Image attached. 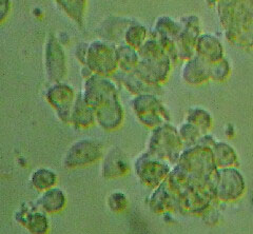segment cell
Here are the masks:
<instances>
[{
    "instance_id": "cell-2",
    "label": "cell",
    "mask_w": 253,
    "mask_h": 234,
    "mask_svg": "<svg viewBox=\"0 0 253 234\" xmlns=\"http://www.w3.org/2000/svg\"><path fill=\"white\" fill-rule=\"evenodd\" d=\"M55 183V175L51 171L38 170L33 175V184L38 189H46Z\"/></svg>"
},
{
    "instance_id": "cell-3",
    "label": "cell",
    "mask_w": 253,
    "mask_h": 234,
    "mask_svg": "<svg viewBox=\"0 0 253 234\" xmlns=\"http://www.w3.org/2000/svg\"><path fill=\"white\" fill-rule=\"evenodd\" d=\"M46 221L45 217L39 213H35L29 218V228L34 233H44L46 230Z\"/></svg>"
},
{
    "instance_id": "cell-1",
    "label": "cell",
    "mask_w": 253,
    "mask_h": 234,
    "mask_svg": "<svg viewBox=\"0 0 253 234\" xmlns=\"http://www.w3.org/2000/svg\"><path fill=\"white\" fill-rule=\"evenodd\" d=\"M42 205L49 212L58 211L65 205V196L60 190H49L42 197Z\"/></svg>"
}]
</instances>
